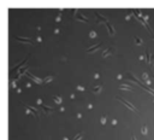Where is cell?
I'll use <instances>...</instances> for the list:
<instances>
[{"mask_svg": "<svg viewBox=\"0 0 154 140\" xmlns=\"http://www.w3.org/2000/svg\"><path fill=\"white\" fill-rule=\"evenodd\" d=\"M118 99H119V100H120V102H122L124 105H126V106H128V108H129L131 111H137V110H136V108H135V106H132V105H131L129 102H126V100H125V99H123V98H120V97H118Z\"/></svg>", "mask_w": 154, "mask_h": 140, "instance_id": "6da1fadb", "label": "cell"}, {"mask_svg": "<svg viewBox=\"0 0 154 140\" xmlns=\"http://www.w3.org/2000/svg\"><path fill=\"white\" fill-rule=\"evenodd\" d=\"M100 47H101V44H98V45H95V46H91L90 48H88V50H87V52H88V53H91L93 51L98 50V48H100Z\"/></svg>", "mask_w": 154, "mask_h": 140, "instance_id": "7a4b0ae2", "label": "cell"}, {"mask_svg": "<svg viewBox=\"0 0 154 140\" xmlns=\"http://www.w3.org/2000/svg\"><path fill=\"white\" fill-rule=\"evenodd\" d=\"M16 39H17V40H19V41H23V42H25V44H33L29 39H25V37H18V36H17Z\"/></svg>", "mask_w": 154, "mask_h": 140, "instance_id": "3957f363", "label": "cell"}, {"mask_svg": "<svg viewBox=\"0 0 154 140\" xmlns=\"http://www.w3.org/2000/svg\"><path fill=\"white\" fill-rule=\"evenodd\" d=\"M27 75H28V76H29V77L31 78V80H34V81H35L36 83H41V81H40V80H38V78H36L35 76H33V75H31L30 73H27Z\"/></svg>", "mask_w": 154, "mask_h": 140, "instance_id": "277c9868", "label": "cell"}, {"mask_svg": "<svg viewBox=\"0 0 154 140\" xmlns=\"http://www.w3.org/2000/svg\"><path fill=\"white\" fill-rule=\"evenodd\" d=\"M102 89V86L101 85H99V86H95V87H93V92L94 93H99L100 91Z\"/></svg>", "mask_w": 154, "mask_h": 140, "instance_id": "5b68a950", "label": "cell"}, {"mask_svg": "<svg viewBox=\"0 0 154 140\" xmlns=\"http://www.w3.org/2000/svg\"><path fill=\"white\" fill-rule=\"evenodd\" d=\"M111 52H112V48H107L106 51H104V53H102V57H108V56L111 54Z\"/></svg>", "mask_w": 154, "mask_h": 140, "instance_id": "8992f818", "label": "cell"}, {"mask_svg": "<svg viewBox=\"0 0 154 140\" xmlns=\"http://www.w3.org/2000/svg\"><path fill=\"white\" fill-rule=\"evenodd\" d=\"M106 26H107V28H108V30H110V34H111V35H113V34H114V29L111 27V24H110L108 22H106Z\"/></svg>", "mask_w": 154, "mask_h": 140, "instance_id": "52a82bcc", "label": "cell"}, {"mask_svg": "<svg viewBox=\"0 0 154 140\" xmlns=\"http://www.w3.org/2000/svg\"><path fill=\"white\" fill-rule=\"evenodd\" d=\"M76 18H77V19H80V21H82V22H87V18H84L82 15H77Z\"/></svg>", "mask_w": 154, "mask_h": 140, "instance_id": "ba28073f", "label": "cell"}, {"mask_svg": "<svg viewBox=\"0 0 154 140\" xmlns=\"http://www.w3.org/2000/svg\"><path fill=\"white\" fill-rule=\"evenodd\" d=\"M134 40H135V42H136V45H141L142 44V40L140 37H134Z\"/></svg>", "mask_w": 154, "mask_h": 140, "instance_id": "9c48e42d", "label": "cell"}, {"mask_svg": "<svg viewBox=\"0 0 154 140\" xmlns=\"http://www.w3.org/2000/svg\"><path fill=\"white\" fill-rule=\"evenodd\" d=\"M120 89H126V91H131L132 88H131L130 86H126V85L124 86V85H122V86H120Z\"/></svg>", "mask_w": 154, "mask_h": 140, "instance_id": "30bf717a", "label": "cell"}, {"mask_svg": "<svg viewBox=\"0 0 154 140\" xmlns=\"http://www.w3.org/2000/svg\"><path fill=\"white\" fill-rule=\"evenodd\" d=\"M53 99H54V102L58 103V104L62 103V98H60V97H53Z\"/></svg>", "mask_w": 154, "mask_h": 140, "instance_id": "8fae6325", "label": "cell"}, {"mask_svg": "<svg viewBox=\"0 0 154 140\" xmlns=\"http://www.w3.org/2000/svg\"><path fill=\"white\" fill-rule=\"evenodd\" d=\"M141 133H142V134H147V127H146V124H143V126H142Z\"/></svg>", "mask_w": 154, "mask_h": 140, "instance_id": "7c38bea8", "label": "cell"}, {"mask_svg": "<svg viewBox=\"0 0 154 140\" xmlns=\"http://www.w3.org/2000/svg\"><path fill=\"white\" fill-rule=\"evenodd\" d=\"M82 136H83V134H82V133L77 134V135L75 136V140H81V139H82Z\"/></svg>", "mask_w": 154, "mask_h": 140, "instance_id": "4fadbf2b", "label": "cell"}, {"mask_svg": "<svg viewBox=\"0 0 154 140\" xmlns=\"http://www.w3.org/2000/svg\"><path fill=\"white\" fill-rule=\"evenodd\" d=\"M52 78H53V76H49V77H46L43 81H45V83H48L49 81H52Z\"/></svg>", "mask_w": 154, "mask_h": 140, "instance_id": "5bb4252c", "label": "cell"}, {"mask_svg": "<svg viewBox=\"0 0 154 140\" xmlns=\"http://www.w3.org/2000/svg\"><path fill=\"white\" fill-rule=\"evenodd\" d=\"M42 109H43V110H46V111H48V110H49V111H52V110H53L52 108H49V106H46V105H42Z\"/></svg>", "mask_w": 154, "mask_h": 140, "instance_id": "9a60e30c", "label": "cell"}, {"mask_svg": "<svg viewBox=\"0 0 154 140\" xmlns=\"http://www.w3.org/2000/svg\"><path fill=\"white\" fill-rule=\"evenodd\" d=\"M101 123H102V124H105V123H106V117H105V116H102V117H101Z\"/></svg>", "mask_w": 154, "mask_h": 140, "instance_id": "2e32d148", "label": "cell"}, {"mask_svg": "<svg viewBox=\"0 0 154 140\" xmlns=\"http://www.w3.org/2000/svg\"><path fill=\"white\" fill-rule=\"evenodd\" d=\"M77 89H80V91H82V92H84V91H86L82 86H77Z\"/></svg>", "mask_w": 154, "mask_h": 140, "instance_id": "e0dca14e", "label": "cell"}, {"mask_svg": "<svg viewBox=\"0 0 154 140\" xmlns=\"http://www.w3.org/2000/svg\"><path fill=\"white\" fill-rule=\"evenodd\" d=\"M95 35H96L95 31H91V33H90V36H91V37H95Z\"/></svg>", "mask_w": 154, "mask_h": 140, "instance_id": "ac0fdd59", "label": "cell"}, {"mask_svg": "<svg viewBox=\"0 0 154 140\" xmlns=\"http://www.w3.org/2000/svg\"><path fill=\"white\" fill-rule=\"evenodd\" d=\"M55 21H57V22H59V21H60V16H58V17L55 18Z\"/></svg>", "mask_w": 154, "mask_h": 140, "instance_id": "d6986e66", "label": "cell"}, {"mask_svg": "<svg viewBox=\"0 0 154 140\" xmlns=\"http://www.w3.org/2000/svg\"><path fill=\"white\" fill-rule=\"evenodd\" d=\"M131 140H136V138H135V136L132 135V138H131Z\"/></svg>", "mask_w": 154, "mask_h": 140, "instance_id": "ffe728a7", "label": "cell"}, {"mask_svg": "<svg viewBox=\"0 0 154 140\" xmlns=\"http://www.w3.org/2000/svg\"><path fill=\"white\" fill-rule=\"evenodd\" d=\"M153 40H154V37H153Z\"/></svg>", "mask_w": 154, "mask_h": 140, "instance_id": "44dd1931", "label": "cell"}]
</instances>
